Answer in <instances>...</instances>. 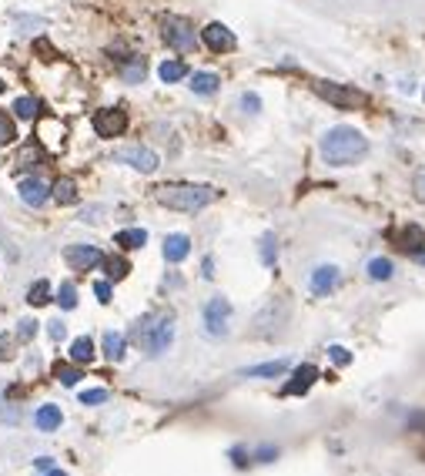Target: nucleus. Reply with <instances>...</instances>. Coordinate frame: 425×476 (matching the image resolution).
<instances>
[{"instance_id":"nucleus-1","label":"nucleus","mask_w":425,"mask_h":476,"mask_svg":"<svg viewBox=\"0 0 425 476\" xmlns=\"http://www.w3.org/2000/svg\"><path fill=\"white\" fill-rule=\"evenodd\" d=\"M322 158L325 165H335V168H345V165H355L369 154V138L358 131V127H349V125H335L328 127L322 134Z\"/></svg>"},{"instance_id":"nucleus-2","label":"nucleus","mask_w":425,"mask_h":476,"mask_svg":"<svg viewBox=\"0 0 425 476\" xmlns=\"http://www.w3.org/2000/svg\"><path fill=\"white\" fill-rule=\"evenodd\" d=\"M215 198H218V192L208 188V185H164V188H157V201H161L164 208L188 211V215L208 208Z\"/></svg>"},{"instance_id":"nucleus-3","label":"nucleus","mask_w":425,"mask_h":476,"mask_svg":"<svg viewBox=\"0 0 425 476\" xmlns=\"http://www.w3.org/2000/svg\"><path fill=\"white\" fill-rule=\"evenodd\" d=\"M134 335L148 355H161L175 339V319L171 315H144L134 329Z\"/></svg>"},{"instance_id":"nucleus-4","label":"nucleus","mask_w":425,"mask_h":476,"mask_svg":"<svg viewBox=\"0 0 425 476\" xmlns=\"http://www.w3.org/2000/svg\"><path fill=\"white\" fill-rule=\"evenodd\" d=\"M161 37L177 54H191V50L198 48V34H195V24L188 17H164L161 21Z\"/></svg>"},{"instance_id":"nucleus-5","label":"nucleus","mask_w":425,"mask_h":476,"mask_svg":"<svg viewBox=\"0 0 425 476\" xmlns=\"http://www.w3.org/2000/svg\"><path fill=\"white\" fill-rule=\"evenodd\" d=\"M201 322H204V332L211 339H225L228 332H231V302L225 296L208 299L204 309H201Z\"/></svg>"},{"instance_id":"nucleus-6","label":"nucleus","mask_w":425,"mask_h":476,"mask_svg":"<svg viewBox=\"0 0 425 476\" xmlns=\"http://www.w3.org/2000/svg\"><path fill=\"white\" fill-rule=\"evenodd\" d=\"M315 91H318V98H325L328 104H335V107H342V111L362 107V104L369 101L358 87H351V84H335V81H318Z\"/></svg>"},{"instance_id":"nucleus-7","label":"nucleus","mask_w":425,"mask_h":476,"mask_svg":"<svg viewBox=\"0 0 425 476\" xmlns=\"http://www.w3.org/2000/svg\"><path fill=\"white\" fill-rule=\"evenodd\" d=\"M114 158H118L121 165H127V168L141 172V175H154L157 165H161V158H157L148 145H127V148H118L114 151Z\"/></svg>"},{"instance_id":"nucleus-8","label":"nucleus","mask_w":425,"mask_h":476,"mask_svg":"<svg viewBox=\"0 0 425 476\" xmlns=\"http://www.w3.org/2000/svg\"><path fill=\"white\" fill-rule=\"evenodd\" d=\"M91 125H94L98 138H121L127 131V111L124 107H100Z\"/></svg>"},{"instance_id":"nucleus-9","label":"nucleus","mask_w":425,"mask_h":476,"mask_svg":"<svg viewBox=\"0 0 425 476\" xmlns=\"http://www.w3.org/2000/svg\"><path fill=\"white\" fill-rule=\"evenodd\" d=\"M64 258H67V265L74 272H91V269L104 265V251L98 245H71V249L64 251Z\"/></svg>"},{"instance_id":"nucleus-10","label":"nucleus","mask_w":425,"mask_h":476,"mask_svg":"<svg viewBox=\"0 0 425 476\" xmlns=\"http://www.w3.org/2000/svg\"><path fill=\"white\" fill-rule=\"evenodd\" d=\"M201 41H204V48L215 50V54H228V50L238 48V37L225 24H208L201 30Z\"/></svg>"},{"instance_id":"nucleus-11","label":"nucleus","mask_w":425,"mask_h":476,"mask_svg":"<svg viewBox=\"0 0 425 476\" xmlns=\"http://www.w3.org/2000/svg\"><path fill=\"white\" fill-rule=\"evenodd\" d=\"M315 379H318V369L305 362V366H298V369L292 373V382L281 386V396H301V393H308Z\"/></svg>"},{"instance_id":"nucleus-12","label":"nucleus","mask_w":425,"mask_h":476,"mask_svg":"<svg viewBox=\"0 0 425 476\" xmlns=\"http://www.w3.org/2000/svg\"><path fill=\"white\" fill-rule=\"evenodd\" d=\"M392 242L399 245L402 251H408V255H419L425 249V231L419 225H405L399 231H392Z\"/></svg>"},{"instance_id":"nucleus-13","label":"nucleus","mask_w":425,"mask_h":476,"mask_svg":"<svg viewBox=\"0 0 425 476\" xmlns=\"http://www.w3.org/2000/svg\"><path fill=\"white\" fill-rule=\"evenodd\" d=\"M338 278L342 272L335 269V265H318L315 272H312V296H328V292H335V285H338Z\"/></svg>"},{"instance_id":"nucleus-14","label":"nucleus","mask_w":425,"mask_h":476,"mask_svg":"<svg viewBox=\"0 0 425 476\" xmlns=\"http://www.w3.org/2000/svg\"><path fill=\"white\" fill-rule=\"evenodd\" d=\"M47 198H50V188L41 181V178H24V181H21V201H24V205L41 208Z\"/></svg>"},{"instance_id":"nucleus-15","label":"nucleus","mask_w":425,"mask_h":476,"mask_svg":"<svg viewBox=\"0 0 425 476\" xmlns=\"http://www.w3.org/2000/svg\"><path fill=\"white\" fill-rule=\"evenodd\" d=\"M34 423H37L41 433H54V429H61V423H64V413H61V406L44 402V406L34 413Z\"/></svg>"},{"instance_id":"nucleus-16","label":"nucleus","mask_w":425,"mask_h":476,"mask_svg":"<svg viewBox=\"0 0 425 476\" xmlns=\"http://www.w3.org/2000/svg\"><path fill=\"white\" fill-rule=\"evenodd\" d=\"M188 255H191V238H188V235L175 231V235L164 238V258H168V262H175L177 265V262H184Z\"/></svg>"},{"instance_id":"nucleus-17","label":"nucleus","mask_w":425,"mask_h":476,"mask_svg":"<svg viewBox=\"0 0 425 476\" xmlns=\"http://www.w3.org/2000/svg\"><path fill=\"white\" fill-rule=\"evenodd\" d=\"M121 77H124L127 84H141V81L148 77V64H144V57H138V54L121 57Z\"/></svg>"},{"instance_id":"nucleus-18","label":"nucleus","mask_w":425,"mask_h":476,"mask_svg":"<svg viewBox=\"0 0 425 476\" xmlns=\"http://www.w3.org/2000/svg\"><path fill=\"white\" fill-rule=\"evenodd\" d=\"M218 84H221V77L211 74V71H195V74H191V91L201 94V98H211V94L218 91Z\"/></svg>"},{"instance_id":"nucleus-19","label":"nucleus","mask_w":425,"mask_h":476,"mask_svg":"<svg viewBox=\"0 0 425 476\" xmlns=\"http://www.w3.org/2000/svg\"><path fill=\"white\" fill-rule=\"evenodd\" d=\"M104 355L111 359V362H118V359H124L127 352V335L124 332H104Z\"/></svg>"},{"instance_id":"nucleus-20","label":"nucleus","mask_w":425,"mask_h":476,"mask_svg":"<svg viewBox=\"0 0 425 476\" xmlns=\"http://www.w3.org/2000/svg\"><path fill=\"white\" fill-rule=\"evenodd\" d=\"M50 198L57 201V205H74L77 201V185L71 181V178H57L54 188H50Z\"/></svg>"},{"instance_id":"nucleus-21","label":"nucleus","mask_w":425,"mask_h":476,"mask_svg":"<svg viewBox=\"0 0 425 476\" xmlns=\"http://www.w3.org/2000/svg\"><path fill=\"white\" fill-rule=\"evenodd\" d=\"M157 77H161L164 84H177V81L191 77V71H188V64H184V61H164V64L157 68Z\"/></svg>"},{"instance_id":"nucleus-22","label":"nucleus","mask_w":425,"mask_h":476,"mask_svg":"<svg viewBox=\"0 0 425 476\" xmlns=\"http://www.w3.org/2000/svg\"><path fill=\"white\" fill-rule=\"evenodd\" d=\"M285 369H288V362H285V359H275V362L248 366V369H245V376H248V379H275V376H281Z\"/></svg>"},{"instance_id":"nucleus-23","label":"nucleus","mask_w":425,"mask_h":476,"mask_svg":"<svg viewBox=\"0 0 425 476\" xmlns=\"http://www.w3.org/2000/svg\"><path fill=\"white\" fill-rule=\"evenodd\" d=\"M144 242H148L144 228H124L114 235V245H121V249H144Z\"/></svg>"},{"instance_id":"nucleus-24","label":"nucleus","mask_w":425,"mask_h":476,"mask_svg":"<svg viewBox=\"0 0 425 476\" xmlns=\"http://www.w3.org/2000/svg\"><path fill=\"white\" fill-rule=\"evenodd\" d=\"M71 359H74L77 366L94 362V342H91V335H77L74 342H71Z\"/></svg>"},{"instance_id":"nucleus-25","label":"nucleus","mask_w":425,"mask_h":476,"mask_svg":"<svg viewBox=\"0 0 425 476\" xmlns=\"http://www.w3.org/2000/svg\"><path fill=\"white\" fill-rule=\"evenodd\" d=\"M104 272H107V278L121 282V278L131 272V262H127V258H121V255H107V258H104Z\"/></svg>"},{"instance_id":"nucleus-26","label":"nucleus","mask_w":425,"mask_h":476,"mask_svg":"<svg viewBox=\"0 0 425 476\" xmlns=\"http://www.w3.org/2000/svg\"><path fill=\"white\" fill-rule=\"evenodd\" d=\"M365 272H369L372 282H389L395 269H392V262H389V258H372V262L365 265Z\"/></svg>"},{"instance_id":"nucleus-27","label":"nucleus","mask_w":425,"mask_h":476,"mask_svg":"<svg viewBox=\"0 0 425 476\" xmlns=\"http://www.w3.org/2000/svg\"><path fill=\"white\" fill-rule=\"evenodd\" d=\"M10 111H14V114H17V118H21V121H34V118H37V111H41V104H37V101L34 98H17L14 101V107H10Z\"/></svg>"},{"instance_id":"nucleus-28","label":"nucleus","mask_w":425,"mask_h":476,"mask_svg":"<svg viewBox=\"0 0 425 476\" xmlns=\"http://www.w3.org/2000/svg\"><path fill=\"white\" fill-rule=\"evenodd\" d=\"M27 302H30V305H47V302H50V282H47V278H37V282L30 285Z\"/></svg>"},{"instance_id":"nucleus-29","label":"nucleus","mask_w":425,"mask_h":476,"mask_svg":"<svg viewBox=\"0 0 425 476\" xmlns=\"http://www.w3.org/2000/svg\"><path fill=\"white\" fill-rule=\"evenodd\" d=\"M57 305L64 309V312H71V309H77V289L74 282H61V289H57Z\"/></svg>"},{"instance_id":"nucleus-30","label":"nucleus","mask_w":425,"mask_h":476,"mask_svg":"<svg viewBox=\"0 0 425 476\" xmlns=\"http://www.w3.org/2000/svg\"><path fill=\"white\" fill-rule=\"evenodd\" d=\"M54 379H57V382H64V386H77L80 369L71 366V362H54Z\"/></svg>"},{"instance_id":"nucleus-31","label":"nucleus","mask_w":425,"mask_h":476,"mask_svg":"<svg viewBox=\"0 0 425 476\" xmlns=\"http://www.w3.org/2000/svg\"><path fill=\"white\" fill-rule=\"evenodd\" d=\"M17 141V125L7 111H0V145H14Z\"/></svg>"},{"instance_id":"nucleus-32","label":"nucleus","mask_w":425,"mask_h":476,"mask_svg":"<svg viewBox=\"0 0 425 476\" xmlns=\"http://www.w3.org/2000/svg\"><path fill=\"white\" fill-rule=\"evenodd\" d=\"M275 258H278V242H275V235L268 231V235L261 238V262L272 269V265H275Z\"/></svg>"},{"instance_id":"nucleus-33","label":"nucleus","mask_w":425,"mask_h":476,"mask_svg":"<svg viewBox=\"0 0 425 476\" xmlns=\"http://www.w3.org/2000/svg\"><path fill=\"white\" fill-rule=\"evenodd\" d=\"M37 326H41L37 319H21V322H17V339H21V342H30V339L37 335Z\"/></svg>"},{"instance_id":"nucleus-34","label":"nucleus","mask_w":425,"mask_h":476,"mask_svg":"<svg viewBox=\"0 0 425 476\" xmlns=\"http://www.w3.org/2000/svg\"><path fill=\"white\" fill-rule=\"evenodd\" d=\"M0 393H3V382H0ZM21 420V409H14L10 402L0 400V423H17Z\"/></svg>"},{"instance_id":"nucleus-35","label":"nucleus","mask_w":425,"mask_h":476,"mask_svg":"<svg viewBox=\"0 0 425 476\" xmlns=\"http://www.w3.org/2000/svg\"><path fill=\"white\" fill-rule=\"evenodd\" d=\"M80 402H84V406H98V402H107V389H84V393H80Z\"/></svg>"},{"instance_id":"nucleus-36","label":"nucleus","mask_w":425,"mask_h":476,"mask_svg":"<svg viewBox=\"0 0 425 476\" xmlns=\"http://www.w3.org/2000/svg\"><path fill=\"white\" fill-rule=\"evenodd\" d=\"M328 352H331V362H335V366H349L351 362V352L345 349V346H331Z\"/></svg>"},{"instance_id":"nucleus-37","label":"nucleus","mask_w":425,"mask_h":476,"mask_svg":"<svg viewBox=\"0 0 425 476\" xmlns=\"http://www.w3.org/2000/svg\"><path fill=\"white\" fill-rule=\"evenodd\" d=\"M241 107H245V114H258L261 111V98L258 94H241Z\"/></svg>"},{"instance_id":"nucleus-38","label":"nucleus","mask_w":425,"mask_h":476,"mask_svg":"<svg viewBox=\"0 0 425 476\" xmlns=\"http://www.w3.org/2000/svg\"><path fill=\"white\" fill-rule=\"evenodd\" d=\"M47 332H50V339H54V342H61V339L67 335V326H64L61 319H54V322H47Z\"/></svg>"},{"instance_id":"nucleus-39","label":"nucleus","mask_w":425,"mask_h":476,"mask_svg":"<svg viewBox=\"0 0 425 476\" xmlns=\"http://www.w3.org/2000/svg\"><path fill=\"white\" fill-rule=\"evenodd\" d=\"M94 296H98L100 302H111V282H107V278L94 282Z\"/></svg>"},{"instance_id":"nucleus-40","label":"nucleus","mask_w":425,"mask_h":476,"mask_svg":"<svg viewBox=\"0 0 425 476\" xmlns=\"http://www.w3.org/2000/svg\"><path fill=\"white\" fill-rule=\"evenodd\" d=\"M14 339H10V335H0V362H3V359H10V355H14Z\"/></svg>"},{"instance_id":"nucleus-41","label":"nucleus","mask_w":425,"mask_h":476,"mask_svg":"<svg viewBox=\"0 0 425 476\" xmlns=\"http://www.w3.org/2000/svg\"><path fill=\"white\" fill-rule=\"evenodd\" d=\"M412 188H415V198L425 201V168L415 175V181H412Z\"/></svg>"},{"instance_id":"nucleus-42","label":"nucleus","mask_w":425,"mask_h":476,"mask_svg":"<svg viewBox=\"0 0 425 476\" xmlns=\"http://www.w3.org/2000/svg\"><path fill=\"white\" fill-rule=\"evenodd\" d=\"M201 269H204V278H211V276H215V258H204V265H201Z\"/></svg>"},{"instance_id":"nucleus-43","label":"nucleus","mask_w":425,"mask_h":476,"mask_svg":"<svg viewBox=\"0 0 425 476\" xmlns=\"http://www.w3.org/2000/svg\"><path fill=\"white\" fill-rule=\"evenodd\" d=\"M258 456H261V459H265V463H268V459H272V456H278V450H272V446H265V450H258Z\"/></svg>"},{"instance_id":"nucleus-44","label":"nucleus","mask_w":425,"mask_h":476,"mask_svg":"<svg viewBox=\"0 0 425 476\" xmlns=\"http://www.w3.org/2000/svg\"><path fill=\"white\" fill-rule=\"evenodd\" d=\"M37 463V470H50V456H41V459H34Z\"/></svg>"},{"instance_id":"nucleus-45","label":"nucleus","mask_w":425,"mask_h":476,"mask_svg":"<svg viewBox=\"0 0 425 476\" xmlns=\"http://www.w3.org/2000/svg\"><path fill=\"white\" fill-rule=\"evenodd\" d=\"M44 476H67V473H64V470H47Z\"/></svg>"},{"instance_id":"nucleus-46","label":"nucleus","mask_w":425,"mask_h":476,"mask_svg":"<svg viewBox=\"0 0 425 476\" xmlns=\"http://www.w3.org/2000/svg\"><path fill=\"white\" fill-rule=\"evenodd\" d=\"M3 91H7V84H3V81H0V94H3Z\"/></svg>"},{"instance_id":"nucleus-47","label":"nucleus","mask_w":425,"mask_h":476,"mask_svg":"<svg viewBox=\"0 0 425 476\" xmlns=\"http://www.w3.org/2000/svg\"><path fill=\"white\" fill-rule=\"evenodd\" d=\"M422 98H425V91H422Z\"/></svg>"}]
</instances>
